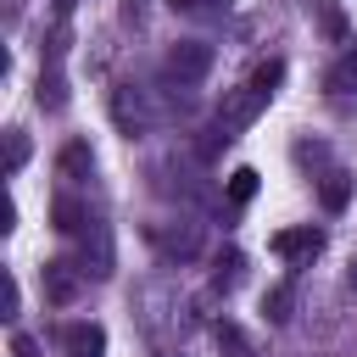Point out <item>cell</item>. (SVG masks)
Wrapping results in <instances>:
<instances>
[{
    "label": "cell",
    "instance_id": "cell-15",
    "mask_svg": "<svg viewBox=\"0 0 357 357\" xmlns=\"http://www.w3.org/2000/svg\"><path fill=\"white\" fill-rule=\"evenodd\" d=\"M262 312H268V324H290V284H273L262 296Z\"/></svg>",
    "mask_w": 357,
    "mask_h": 357
},
{
    "label": "cell",
    "instance_id": "cell-5",
    "mask_svg": "<svg viewBox=\"0 0 357 357\" xmlns=\"http://www.w3.org/2000/svg\"><path fill=\"white\" fill-rule=\"evenodd\" d=\"M73 296H78V268L73 262H45V301L67 307Z\"/></svg>",
    "mask_w": 357,
    "mask_h": 357
},
{
    "label": "cell",
    "instance_id": "cell-12",
    "mask_svg": "<svg viewBox=\"0 0 357 357\" xmlns=\"http://www.w3.org/2000/svg\"><path fill=\"white\" fill-rule=\"evenodd\" d=\"M39 106H45V112H61V106H67V84H61V73H39Z\"/></svg>",
    "mask_w": 357,
    "mask_h": 357
},
{
    "label": "cell",
    "instance_id": "cell-19",
    "mask_svg": "<svg viewBox=\"0 0 357 357\" xmlns=\"http://www.w3.org/2000/svg\"><path fill=\"white\" fill-rule=\"evenodd\" d=\"M17 301H22V290H17V279H6V318H17Z\"/></svg>",
    "mask_w": 357,
    "mask_h": 357
},
{
    "label": "cell",
    "instance_id": "cell-17",
    "mask_svg": "<svg viewBox=\"0 0 357 357\" xmlns=\"http://www.w3.org/2000/svg\"><path fill=\"white\" fill-rule=\"evenodd\" d=\"M22 162H28V134L11 128L6 134V173H22Z\"/></svg>",
    "mask_w": 357,
    "mask_h": 357
},
{
    "label": "cell",
    "instance_id": "cell-8",
    "mask_svg": "<svg viewBox=\"0 0 357 357\" xmlns=\"http://www.w3.org/2000/svg\"><path fill=\"white\" fill-rule=\"evenodd\" d=\"M212 340H218V351H223V357H257L251 335H245L240 324H229V318H223V324H212Z\"/></svg>",
    "mask_w": 357,
    "mask_h": 357
},
{
    "label": "cell",
    "instance_id": "cell-1",
    "mask_svg": "<svg viewBox=\"0 0 357 357\" xmlns=\"http://www.w3.org/2000/svg\"><path fill=\"white\" fill-rule=\"evenodd\" d=\"M206 67H212V45H206V39H178V45L167 50V78H178V84L206 78Z\"/></svg>",
    "mask_w": 357,
    "mask_h": 357
},
{
    "label": "cell",
    "instance_id": "cell-16",
    "mask_svg": "<svg viewBox=\"0 0 357 357\" xmlns=\"http://www.w3.org/2000/svg\"><path fill=\"white\" fill-rule=\"evenodd\" d=\"M112 112H117V123H123L128 134L145 123V112H139V100H128V89H117V95H112Z\"/></svg>",
    "mask_w": 357,
    "mask_h": 357
},
{
    "label": "cell",
    "instance_id": "cell-13",
    "mask_svg": "<svg viewBox=\"0 0 357 357\" xmlns=\"http://www.w3.org/2000/svg\"><path fill=\"white\" fill-rule=\"evenodd\" d=\"M251 195H257V167H234V173H229V201L245 206Z\"/></svg>",
    "mask_w": 357,
    "mask_h": 357
},
{
    "label": "cell",
    "instance_id": "cell-6",
    "mask_svg": "<svg viewBox=\"0 0 357 357\" xmlns=\"http://www.w3.org/2000/svg\"><path fill=\"white\" fill-rule=\"evenodd\" d=\"M89 167H95V151H89V139H67V145H61V156H56V173L78 184V178H89Z\"/></svg>",
    "mask_w": 357,
    "mask_h": 357
},
{
    "label": "cell",
    "instance_id": "cell-3",
    "mask_svg": "<svg viewBox=\"0 0 357 357\" xmlns=\"http://www.w3.org/2000/svg\"><path fill=\"white\" fill-rule=\"evenodd\" d=\"M318 251H324V229H312V223L273 234V257H279V262H312Z\"/></svg>",
    "mask_w": 357,
    "mask_h": 357
},
{
    "label": "cell",
    "instance_id": "cell-21",
    "mask_svg": "<svg viewBox=\"0 0 357 357\" xmlns=\"http://www.w3.org/2000/svg\"><path fill=\"white\" fill-rule=\"evenodd\" d=\"M73 6H78V0H56V17H67V11H73Z\"/></svg>",
    "mask_w": 357,
    "mask_h": 357
},
{
    "label": "cell",
    "instance_id": "cell-4",
    "mask_svg": "<svg viewBox=\"0 0 357 357\" xmlns=\"http://www.w3.org/2000/svg\"><path fill=\"white\" fill-rule=\"evenodd\" d=\"M61 346H67V357H106V329L100 324H67Z\"/></svg>",
    "mask_w": 357,
    "mask_h": 357
},
{
    "label": "cell",
    "instance_id": "cell-10",
    "mask_svg": "<svg viewBox=\"0 0 357 357\" xmlns=\"http://www.w3.org/2000/svg\"><path fill=\"white\" fill-rule=\"evenodd\" d=\"M324 89H329V95H357V50H346V56L324 73Z\"/></svg>",
    "mask_w": 357,
    "mask_h": 357
},
{
    "label": "cell",
    "instance_id": "cell-18",
    "mask_svg": "<svg viewBox=\"0 0 357 357\" xmlns=\"http://www.w3.org/2000/svg\"><path fill=\"white\" fill-rule=\"evenodd\" d=\"M11 357H39V340L33 335H11Z\"/></svg>",
    "mask_w": 357,
    "mask_h": 357
},
{
    "label": "cell",
    "instance_id": "cell-11",
    "mask_svg": "<svg viewBox=\"0 0 357 357\" xmlns=\"http://www.w3.org/2000/svg\"><path fill=\"white\" fill-rule=\"evenodd\" d=\"M279 84H284V61H279V56H273V61H262V67L251 73V89H257L262 100H273V89H279Z\"/></svg>",
    "mask_w": 357,
    "mask_h": 357
},
{
    "label": "cell",
    "instance_id": "cell-20",
    "mask_svg": "<svg viewBox=\"0 0 357 357\" xmlns=\"http://www.w3.org/2000/svg\"><path fill=\"white\" fill-rule=\"evenodd\" d=\"M201 6H206V0H173V11H201ZM223 6H229V0H223Z\"/></svg>",
    "mask_w": 357,
    "mask_h": 357
},
{
    "label": "cell",
    "instance_id": "cell-14",
    "mask_svg": "<svg viewBox=\"0 0 357 357\" xmlns=\"http://www.w3.org/2000/svg\"><path fill=\"white\" fill-rule=\"evenodd\" d=\"M240 268H245V257H240V251H223V257H218L212 284H218V290H234V284H240Z\"/></svg>",
    "mask_w": 357,
    "mask_h": 357
},
{
    "label": "cell",
    "instance_id": "cell-7",
    "mask_svg": "<svg viewBox=\"0 0 357 357\" xmlns=\"http://www.w3.org/2000/svg\"><path fill=\"white\" fill-rule=\"evenodd\" d=\"M318 201H324V212H346V201H351V173L329 167L324 184H318Z\"/></svg>",
    "mask_w": 357,
    "mask_h": 357
},
{
    "label": "cell",
    "instance_id": "cell-9",
    "mask_svg": "<svg viewBox=\"0 0 357 357\" xmlns=\"http://www.w3.org/2000/svg\"><path fill=\"white\" fill-rule=\"evenodd\" d=\"M84 223H89V212H84L73 195H56V201H50V229H61V234H78Z\"/></svg>",
    "mask_w": 357,
    "mask_h": 357
},
{
    "label": "cell",
    "instance_id": "cell-2",
    "mask_svg": "<svg viewBox=\"0 0 357 357\" xmlns=\"http://www.w3.org/2000/svg\"><path fill=\"white\" fill-rule=\"evenodd\" d=\"M262 106H268V100H262V95H257L251 84H245L240 95H229V100L218 106V134H223V139H234V134H240V128H245V123H251V117H257Z\"/></svg>",
    "mask_w": 357,
    "mask_h": 357
}]
</instances>
